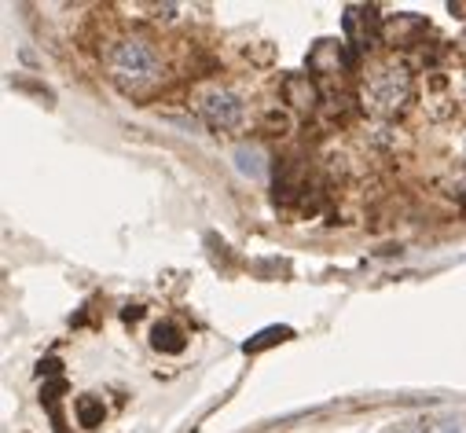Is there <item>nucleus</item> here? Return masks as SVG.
<instances>
[{
    "label": "nucleus",
    "instance_id": "10",
    "mask_svg": "<svg viewBox=\"0 0 466 433\" xmlns=\"http://www.w3.org/2000/svg\"><path fill=\"white\" fill-rule=\"evenodd\" d=\"M287 338H290V327H268V331H261V338H250V342H247V353H261L265 346L287 342Z\"/></svg>",
    "mask_w": 466,
    "mask_h": 433
},
{
    "label": "nucleus",
    "instance_id": "8",
    "mask_svg": "<svg viewBox=\"0 0 466 433\" xmlns=\"http://www.w3.org/2000/svg\"><path fill=\"white\" fill-rule=\"evenodd\" d=\"M151 346L158 353H180L187 346V338L180 335V327H173V323H158V327L151 331Z\"/></svg>",
    "mask_w": 466,
    "mask_h": 433
},
{
    "label": "nucleus",
    "instance_id": "9",
    "mask_svg": "<svg viewBox=\"0 0 466 433\" xmlns=\"http://www.w3.org/2000/svg\"><path fill=\"white\" fill-rule=\"evenodd\" d=\"M74 411H77L81 426H96V422H103V415H106V411H103V400H99V397H88V393L74 400Z\"/></svg>",
    "mask_w": 466,
    "mask_h": 433
},
{
    "label": "nucleus",
    "instance_id": "6",
    "mask_svg": "<svg viewBox=\"0 0 466 433\" xmlns=\"http://www.w3.org/2000/svg\"><path fill=\"white\" fill-rule=\"evenodd\" d=\"M283 99L294 106V111L312 115L319 106V88H316V81L309 74H287L283 77Z\"/></svg>",
    "mask_w": 466,
    "mask_h": 433
},
{
    "label": "nucleus",
    "instance_id": "12",
    "mask_svg": "<svg viewBox=\"0 0 466 433\" xmlns=\"http://www.w3.org/2000/svg\"><path fill=\"white\" fill-rule=\"evenodd\" d=\"M426 433H466V418H441L426 426Z\"/></svg>",
    "mask_w": 466,
    "mask_h": 433
},
{
    "label": "nucleus",
    "instance_id": "11",
    "mask_svg": "<svg viewBox=\"0 0 466 433\" xmlns=\"http://www.w3.org/2000/svg\"><path fill=\"white\" fill-rule=\"evenodd\" d=\"M239 169L250 173V176H261V173H265V158H261V151H258V147H243V151H239Z\"/></svg>",
    "mask_w": 466,
    "mask_h": 433
},
{
    "label": "nucleus",
    "instance_id": "2",
    "mask_svg": "<svg viewBox=\"0 0 466 433\" xmlns=\"http://www.w3.org/2000/svg\"><path fill=\"white\" fill-rule=\"evenodd\" d=\"M411 92H415V77L404 63H379L364 74L360 103H364V111L375 115V118H397L408 106Z\"/></svg>",
    "mask_w": 466,
    "mask_h": 433
},
{
    "label": "nucleus",
    "instance_id": "3",
    "mask_svg": "<svg viewBox=\"0 0 466 433\" xmlns=\"http://www.w3.org/2000/svg\"><path fill=\"white\" fill-rule=\"evenodd\" d=\"M195 111L198 118L217 133H239L247 126V106L243 99L224 88V85H202L195 92Z\"/></svg>",
    "mask_w": 466,
    "mask_h": 433
},
{
    "label": "nucleus",
    "instance_id": "13",
    "mask_svg": "<svg viewBox=\"0 0 466 433\" xmlns=\"http://www.w3.org/2000/svg\"><path fill=\"white\" fill-rule=\"evenodd\" d=\"M390 433H426L422 426H404V429H390Z\"/></svg>",
    "mask_w": 466,
    "mask_h": 433
},
{
    "label": "nucleus",
    "instance_id": "1",
    "mask_svg": "<svg viewBox=\"0 0 466 433\" xmlns=\"http://www.w3.org/2000/svg\"><path fill=\"white\" fill-rule=\"evenodd\" d=\"M103 59H106L110 81L118 85V88H126V92H147L151 85L162 81V70H166L162 52L147 37H140V34L114 37L106 45V55Z\"/></svg>",
    "mask_w": 466,
    "mask_h": 433
},
{
    "label": "nucleus",
    "instance_id": "5",
    "mask_svg": "<svg viewBox=\"0 0 466 433\" xmlns=\"http://www.w3.org/2000/svg\"><path fill=\"white\" fill-rule=\"evenodd\" d=\"M353 59H357V52L349 48L345 41L323 37V41H316L312 52H309V70H312V74H345L349 66H353Z\"/></svg>",
    "mask_w": 466,
    "mask_h": 433
},
{
    "label": "nucleus",
    "instance_id": "4",
    "mask_svg": "<svg viewBox=\"0 0 466 433\" xmlns=\"http://www.w3.org/2000/svg\"><path fill=\"white\" fill-rule=\"evenodd\" d=\"M341 30H345L349 48H353V52L360 55V52H368V48H371V45L382 37L386 19L379 15V8L353 5V8H345V15H341Z\"/></svg>",
    "mask_w": 466,
    "mask_h": 433
},
{
    "label": "nucleus",
    "instance_id": "7",
    "mask_svg": "<svg viewBox=\"0 0 466 433\" xmlns=\"http://www.w3.org/2000/svg\"><path fill=\"white\" fill-rule=\"evenodd\" d=\"M422 34H426V19H419V15L386 19V30H382V37L390 45H415V41H422Z\"/></svg>",
    "mask_w": 466,
    "mask_h": 433
}]
</instances>
